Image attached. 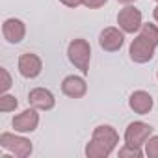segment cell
<instances>
[{"label":"cell","instance_id":"obj_1","mask_svg":"<svg viewBox=\"0 0 158 158\" xmlns=\"http://www.w3.org/2000/svg\"><path fill=\"white\" fill-rule=\"evenodd\" d=\"M158 47V26L156 24H141L139 34L130 43L128 54L134 63H147L154 58V50Z\"/></svg>","mask_w":158,"mask_h":158},{"label":"cell","instance_id":"obj_2","mask_svg":"<svg viewBox=\"0 0 158 158\" xmlns=\"http://www.w3.org/2000/svg\"><path fill=\"white\" fill-rule=\"evenodd\" d=\"M119 143V134L110 125H99L93 134L91 141L86 145V156L88 158H108L114 149Z\"/></svg>","mask_w":158,"mask_h":158},{"label":"cell","instance_id":"obj_3","mask_svg":"<svg viewBox=\"0 0 158 158\" xmlns=\"http://www.w3.org/2000/svg\"><path fill=\"white\" fill-rule=\"evenodd\" d=\"M67 58L69 61L80 71L82 74L89 73V60H91V47L86 39H73L67 47Z\"/></svg>","mask_w":158,"mask_h":158},{"label":"cell","instance_id":"obj_4","mask_svg":"<svg viewBox=\"0 0 158 158\" xmlns=\"http://www.w3.org/2000/svg\"><path fill=\"white\" fill-rule=\"evenodd\" d=\"M0 147L13 152L17 158H28L34 151L32 147V141L23 138V136H17V134H11V132H2L0 134Z\"/></svg>","mask_w":158,"mask_h":158},{"label":"cell","instance_id":"obj_5","mask_svg":"<svg viewBox=\"0 0 158 158\" xmlns=\"http://www.w3.org/2000/svg\"><path fill=\"white\" fill-rule=\"evenodd\" d=\"M117 24L125 34H136L141 28V11L134 6H125L119 13H117Z\"/></svg>","mask_w":158,"mask_h":158},{"label":"cell","instance_id":"obj_6","mask_svg":"<svg viewBox=\"0 0 158 158\" xmlns=\"http://www.w3.org/2000/svg\"><path fill=\"white\" fill-rule=\"evenodd\" d=\"M152 134V127L149 123H143V121H134L127 127L125 130V143L128 145H134V147H141L145 145V141L151 138Z\"/></svg>","mask_w":158,"mask_h":158},{"label":"cell","instance_id":"obj_7","mask_svg":"<svg viewBox=\"0 0 158 158\" xmlns=\"http://www.w3.org/2000/svg\"><path fill=\"white\" fill-rule=\"evenodd\" d=\"M125 43V32L114 26H108L101 32L99 35V45L106 52H117Z\"/></svg>","mask_w":158,"mask_h":158},{"label":"cell","instance_id":"obj_8","mask_svg":"<svg viewBox=\"0 0 158 158\" xmlns=\"http://www.w3.org/2000/svg\"><path fill=\"white\" fill-rule=\"evenodd\" d=\"M11 125H13V128H15V132H34L35 128H37V125H39V114H37V108H26L24 112H21V114H17L15 117H13V121H11Z\"/></svg>","mask_w":158,"mask_h":158},{"label":"cell","instance_id":"obj_9","mask_svg":"<svg viewBox=\"0 0 158 158\" xmlns=\"http://www.w3.org/2000/svg\"><path fill=\"white\" fill-rule=\"evenodd\" d=\"M43 61L37 54L34 52H24L19 56V73L24 78H37L41 74Z\"/></svg>","mask_w":158,"mask_h":158},{"label":"cell","instance_id":"obj_10","mask_svg":"<svg viewBox=\"0 0 158 158\" xmlns=\"http://www.w3.org/2000/svg\"><path fill=\"white\" fill-rule=\"evenodd\" d=\"M28 102H30V106L43 110V112H48L56 106V99H54L52 91L47 88H34L28 93Z\"/></svg>","mask_w":158,"mask_h":158},{"label":"cell","instance_id":"obj_11","mask_svg":"<svg viewBox=\"0 0 158 158\" xmlns=\"http://www.w3.org/2000/svg\"><path fill=\"white\" fill-rule=\"evenodd\" d=\"M88 91V84L82 76H76V74H71V76H65L63 82H61V93L67 95L69 99H82Z\"/></svg>","mask_w":158,"mask_h":158},{"label":"cell","instance_id":"obj_12","mask_svg":"<svg viewBox=\"0 0 158 158\" xmlns=\"http://www.w3.org/2000/svg\"><path fill=\"white\" fill-rule=\"evenodd\" d=\"M2 35L8 43L17 45L24 39L26 35V26L21 19H6L2 24Z\"/></svg>","mask_w":158,"mask_h":158},{"label":"cell","instance_id":"obj_13","mask_svg":"<svg viewBox=\"0 0 158 158\" xmlns=\"http://www.w3.org/2000/svg\"><path fill=\"white\" fill-rule=\"evenodd\" d=\"M152 104H154V101H152V97L147 93V91H134L130 97H128V106H130V110L134 112V114H139V115H145V114H149L151 110H152Z\"/></svg>","mask_w":158,"mask_h":158},{"label":"cell","instance_id":"obj_14","mask_svg":"<svg viewBox=\"0 0 158 158\" xmlns=\"http://www.w3.org/2000/svg\"><path fill=\"white\" fill-rule=\"evenodd\" d=\"M17 106H19V102H17V99H15L13 95L4 93L2 97H0V112L8 114V112H13Z\"/></svg>","mask_w":158,"mask_h":158},{"label":"cell","instance_id":"obj_15","mask_svg":"<svg viewBox=\"0 0 158 158\" xmlns=\"http://www.w3.org/2000/svg\"><path fill=\"white\" fill-rule=\"evenodd\" d=\"M119 156L121 158H127V156H132V158H141L143 156V151L139 147H134V145H128L125 143L123 149H119Z\"/></svg>","mask_w":158,"mask_h":158},{"label":"cell","instance_id":"obj_16","mask_svg":"<svg viewBox=\"0 0 158 158\" xmlns=\"http://www.w3.org/2000/svg\"><path fill=\"white\" fill-rule=\"evenodd\" d=\"M145 154L149 158H158V136H151L145 141Z\"/></svg>","mask_w":158,"mask_h":158},{"label":"cell","instance_id":"obj_17","mask_svg":"<svg viewBox=\"0 0 158 158\" xmlns=\"http://www.w3.org/2000/svg\"><path fill=\"white\" fill-rule=\"evenodd\" d=\"M0 74H2V86H0V89H2V93H6L11 88V76H10V73L4 67L0 69Z\"/></svg>","mask_w":158,"mask_h":158},{"label":"cell","instance_id":"obj_18","mask_svg":"<svg viewBox=\"0 0 158 158\" xmlns=\"http://www.w3.org/2000/svg\"><path fill=\"white\" fill-rule=\"evenodd\" d=\"M106 2H108V0H84V6L89 8V10H99V8H102Z\"/></svg>","mask_w":158,"mask_h":158},{"label":"cell","instance_id":"obj_19","mask_svg":"<svg viewBox=\"0 0 158 158\" xmlns=\"http://www.w3.org/2000/svg\"><path fill=\"white\" fill-rule=\"evenodd\" d=\"M60 2L67 8H78L80 4H84V0H60Z\"/></svg>","mask_w":158,"mask_h":158},{"label":"cell","instance_id":"obj_20","mask_svg":"<svg viewBox=\"0 0 158 158\" xmlns=\"http://www.w3.org/2000/svg\"><path fill=\"white\" fill-rule=\"evenodd\" d=\"M119 4H125V6H128V4H132V2H136V0H117Z\"/></svg>","mask_w":158,"mask_h":158},{"label":"cell","instance_id":"obj_21","mask_svg":"<svg viewBox=\"0 0 158 158\" xmlns=\"http://www.w3.org/2000/svg\"><path fill=\"white\" fill-rule=\"evenodd\" d=\"M152 15H154V21H156V23H158V6H156V8H154V11H152Z\"/></svg>","mask_w":158,"mask_h":158},{"label":"cell","instance_id":"obj_22","mask_svg":"<svg viewBox=\"0 0 158 158\" xmlns=\"http://www.w3.org/2000/svg\"><path fill=\"white\" fill-rule=\"evenodd\" d=\"M156 78H158V71H156Z\"/></svg>","mask_w":158,"mask_h":158},{"label":"cell","instance_id":"obj_23","mask_svg":"<svg viewBox=\"0 0 158 158\" xmlns=\"http://www.w3.org/2000/svg\"><path fill=\"white\" fill-rule=\"evenodd\" d=\"M156 2H158V0H156Z\"/></svg>","mask_w":158,"mask_h":158}]
</instances>
